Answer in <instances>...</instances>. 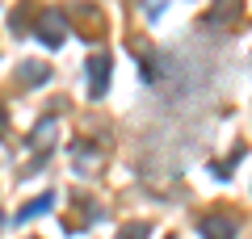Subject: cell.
<instances>
[{"instance_id":"6da1fadb","label":"cell","mask_w":252,"mask_h":239,"mask_svg":"<svg viewBox=\"0 0 252 239\" xmlns=\"http://www.w3.org/2000/svg\"><path fill=\"white\" fill-rule=\"evenodd\" d=\"M63 30H67V21H63V13H42V21H38L34 38L42 46H59L63 42Z\"/></svg>"},{"instance_id":"7a4b0ae2","label":"cell","mask_w":252,"mask_h":239,"mask_svg":"<svg viewBox=\"0 0 252 239\" xmlns=\"http://www.w3.org/2000/svg\"><path fill=\"white\" fill-rule=\"evenodd\" d=\"M105 84H109V59L105 55H93V63H89V97H105Z\"/></svg>"},{"instance_id":"3957f363","label":"cell","mask_w":252,"mask_h":239,"mask_svg":"<svg viewBox=\"0 0 252 239\" xmlns=\"http://www.w3.org/2000/svg\"><path fill=\"white\" fill-rule=\"evenodd\" d=\"M202 235H206V239H231L235 235V218H231V214H223V218L210 214V218H202Z\"/></svg>"},{"instance_id":"277c9868","label":"cell","mask_w":252,"mask_h":239,"mask_svg":"<svg viewBox=\"0 0 252 239\" xmlns=\"http://www.w3.org/2000/svg\"><path fill=\"white\" fill-rule=\"evenodd\" d=\"M51 206H55V193H42V197H34V202H30L26 210L17 214V222H30V218H38V214H46Z\"/></svg>"},{"instance_id":"5b68a950","label":"cell","mask_w":252,"mask_h":239,"mask_svg":"<svg viewBox=\"0 0 252 239\" xmlns=\"http://www.w3.org/2000/svg\"><path fill=\"white\" fill-rule=\"evenodd\" d=\"M46 80V67L42 63H26V84H42Z\"/></svg>"},{"instance_id":"8992f818","label":"cell","mask_w":252,"mask_h":239,"mask_svg":"<svg viewBox=\"0 0 252 239\" xmlns=\"http://www.w3.org/2000/svg\"><path fill=\"white\" fill-rule=\"evenodd\" d=\"M139 235H147V227H143V222H135V227H126V235H122V239H139Z\"/></svg>"},{"instance_id":"52a82bcc","label":"cell","mask_w":252,"mask_h":239,"mask_svg":"<svg viewBox=\"0 0 252 239\" xmlns=\"http://www.w3.org/2000/svg\"><path fill=\"white\" fill-rule=\"evenodd\" d=\"M0 134H4V109H0Z\"/></svg>"}]
</instances>
